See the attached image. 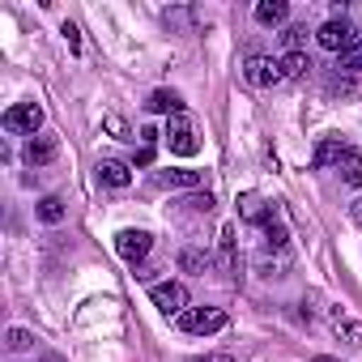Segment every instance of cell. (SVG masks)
<instances>
[{"label": "cell", "instance_id": "obj_1", "mask_svg": "<svg viewBox=\"0 0 362 362\" xmlns=\"http://www.w3.org/2000/svg\"><path fill=\"white\" fill-rule=\"evenodd\" d=\"M166 145H170V153H175V158H197V153H201L197 128H192V119H188L184 111L166 119Z\"/></svg>", "mask_w": 362, "mask_h": 362}, {"label": "cell", "instance_id": "obj_2", "mask_svg": "<svg viewBox=\"0 0 362 362\" xmlns=\"http://www.w3.org/2000/svg\"><path fill=\"white\" fill-rule=\"evenodd\" d=\"M179 328L192 332V337L222 332V328H226V311H222V307H188L184 315H179Z\"/></svg>", "mask_w": 362, "mask_h": 362}, {"label": "cell", "instance_id": "obj_3", "mask_svg": "<svg viewBox=\"0 0 362 362\" xmlns=\"http://www.w3.org/2000/svg\"><path fill=\"white\" fill-rule=\"evenodd\" d=\"M149 298H153V307L162 315H184L188 311V286L184 281H158L149 290Z\"/></svg>", "mask_w": 362, "mask_h": 362}, {"label": "cell", "instance_id": "obj_4", "mask_svg": "<svg viewBox=\"0 0 362 362\" xmlns=\"http://www.w3.org/2000/svg\"><path fill=\"white\" fill-rule=\"evenodd\" d=\"M315 43L324 47V52H349L354 43H358V35H354V26L345 22V18H332V22H324L320 30H315Z\"/></svg>", "mask_w": 362, "mask_h": 362}, {"label": "cell", "instance_id": "obj_5", "mask_svg": "<svg viewBox=\"0 0 362 362\" xmlns=\"http://www.w3.org/2000/svg\"><path fill=\"white\" fill-rule=\"evenodd\" d=\"M243 77H247L256 90H273V86H281V81H286L281 60H269V56H252V60L243 64Z\"/></svg>", "mask_w": 362, "mask_h": 362}, {"label": "cell", "instance_id": "obj_6", "mask_svg": "<svg viewBox=\"0 0 362 362\" xmlns=\"http://www.w3.org/2000/svg\"><path fill=\"white\" fill-rule=\"evenodd\" d=\"M39 124H43V107H39V103H18V107L5 111V132H26V136H35Z\"/></svg>", "mask_w": 362, "mask_h": 362}, {"label": "cell", "instance_id": "obj_7", "mask_svg": "<svg viewBox=\"0 0 362 362\" xmlns=\"http://www.w3.org/2000/svg\"><path fill=\"white\" fill-rule=\"evenodd\" d=\"M149 247H153V235H149V230H119V235H115V252H119L128 264L145 260Z\"/></svg>", "mask_w": 362, "mask_h": 362}, {"label": "cell", "instance_id": "obj_8", "mask_svg": "<svg viewBox=\"0 0 362 362\" xmlns=\"http://www.w3.org/2000/svg\"><path fill=\"white\" fill-rule=\"evenodd\" d=\"M56 153H60V141L52 132H39V136L26 141V162L30 166H47V162H56Z\"/></svg>", "mask_w": 362, "mask_h": 362}, {"label": "cell", "instance_id": "obj_9", "mask_svg": "<svg viewBox=\"0 0 362 362\" xmlns=\"http://www.w3.org/2000/svg\"><path fill=\"white\" fill-rule=\"evenodd\" d=\"M98 179H103L107 188H128V184H132V170H128L124 162H115V158H103V162H98Z\"/></svg>", "mask_w": 362, "mask_h": 362}, {"label": "cell", "instance_id": "obj_10", "mask_svg": "<svg viewBox=\"0 0 362 362\" xmlns=\"http://www.w3.org/2000/svg\"><path fill=\"white\" fill-rule=\"evenodd\" d=\"M349 149H354V145H345V141L328 136V141H320V149H315V166H320V170H328V166H341V158H345Z\"/></svg>", "mask_w": 362, "mask_h": 362}, {"label": "cell", "instance_id": "obj_11", "mask_svg": "<svg viewBox=\"0 0 362 362\" xmlns=\"http://www.w3.org/2000/svg\"><path fill=\"white\" fill-rule=\"evenodd\" d=\"M179 269L205 277V273L214 269V256H209V252H201V247H184V252H179Z\"/></svg>", "mask_w": 362, "mask_h": 362}, {"label": "cell", "instance_id": "obj_12", "mask_svg": "<svg viewBox=\"0 0 362 362\" xmlns=\"http://www.w3.org/2000/svg\"><path fill=\"white\" fill-rule=\"evenodd\" d=\"M290 18V5H286V0H260V5H256V22L260 26H281Z\"/></svg>", "mask_w": 362, "mask_h": 362}, {"label": "cell", "instance_id": "obj_13", "mask_svg": "<svg viewBox=\"0 0 362 362\" xmlns=\"http://www.w3.org/2000/svg\"><path fill=\"white\" fill-rule=\"evenodd\" d=\"M337 170H341V179H345L349 188H362V153H358V149H349Z\"/></svg>", "mask_w": 362, "mask_h": 362}, {"label": "cell", "instance_id": "obj_14", "mask_svg": "<svg viewBox=\"0 0 362 362\" xmlns=\"http://www.w3.org/2000/svg\"><path fill=\"white\" fill-rule=\"evenodd\" d=\"M239 214H243L247 222H264V218H269V205H264V197L243 192V197H239Z\"/></svg>", "mask_w": 362, "mask_h": 362}, {"label": "cell", "instance_id": "obj_15", "mask_svg": "<svg viewBox=\"0 0 362 362\" xmlns=\"http://www.w3.org/2000/svg\"><path fill=\"white\" fill-rule=\"evenodd\" d=\"M256 269H260V277H286V269H290V252H277V256H260L256 260Z\"/></svg>", "mask_w": 362, "mask_h": 362}, {"label": "cell", "instance_id": "obj_16", "mask_svg": "<svg viewBox=\"0 0 362 362\" xmlns=\"http://www.w3.org/2000/svg\"><path fill=\"white\" fill-rule=\"evenodd\" d=\"M145 107H149V111H166V115H179V111H184V103H179V94H170V90H153Z\"/></svg>", "mask_w": 362, "mask_h": 362}, {"label": "cell", "instance_id": "obj_17", "mask_svg": "<svg viewBox=\"0 0 362 362\" xmlns=\"http://www.w3.org/2000/svg\"><path fill=\"white\" fill-rule=\"evenodd\" d=\"M260 230H264V247H277V252H286V239H290V235H286V226H281L273 214L260 222Z\"/></svg>", "mask_w": 362, "mask_h": 362}, {"label": "cell", "instance_id": "obj_18", "mask_svg": "<svg viewBox=\"0 0 362 362\" xmlns=\"http://www.w3.org/2000/svg\"><path fill=\"white\" fill-rule=\"evenodd\" d=\"M307 69H311L307 52H286V56H281V73H286V81H290V77H303Z\"/></svg>", "mask_w": 362, "mask_h": 362}, {"label": "cell", "instance_id": "obj_19", "mask_svg": "<svg viewBox=\"0 0 362 362\" xmlns=\"http://www.w3.org/2000/svg\"><path fill=\"white\" fill-rule=\"evenodd\" d=\"M64 214H69V209H64V201H60V197H43V201H39V218H43L47 226L64 222Z\"/></svg>", "mask_w": 362, "mask_h": 362}, {"label": "cell", "instance_id": "obj_20", "mask_svg": "<svg viewBox=\"0 0 362 362\" xmlns=\"http://www.w3.org/2000/svg\"><path fill=\"white\" fill-rule=\"evenodd\" d=\"M337 73H362V39H358L349 52L337 56Z\"/></svg>", "mask_w": 362, "mask_h": 362}, {"label": "cell", "instance_id": "obj_21", "mask_svg": "<svg viewBox=\"0 0 362 362\" xmlns=\"http://www.w3.org/2000/svg\"><path fill=\"white\" fill-rule=\"evenodd\" d=\"M170 188H201V170H166Z\"/></svg>", "mask_w": 362, "mask_h": 362}, {"label": "cell", "instance_id": "obj_22", "mask_svg": "<svg viewBox=\"0 0 362 362\" xmlns=\"http://www.w3.org/2000/svg\"><path fill=\"white\" fill-rule=\"evenodd\" d=\"M337 337H341L345 345H362V324H358V320H345V315H341V320H337Z\"/></svg>", "mask_w": 362, "mask_h": 362}, {"label": "cell", "instance_id": "obj_23", "mask_svg": "<svg viewBox=\"0 0 362 362\" xmlns=\"http://www.w3.org/2000/svg\"><path fill=\"white\" fill-rule=\"evenodd\" d=\"M103 128H107V132H111L115 141H132V128H128V124H124L119 115H107V119H103Z\"/></svg>", "mask_w": 362, "mask_h": 362}, {"label": "cell", "instance_id": "obj_24", "mask_svg": "<svg viewBox=\"0 0 362 362\" xmlns=\"http://www.w3.org/2000/svg\"><path fill=\"white\" fill-rule=\"evenodd\" d=\"M5 345L18 354V349H30V332L26 328H9V337H5Z\"/></svg>", "mask_w": 362, "mask_h": 362}, {"label": "cell", "instance_id": "obj_25", "mask_svg": "<svg viewBox=\"0 0 362 362\" xmlns=\"http://www.w3.org/2000/svg\"><path fill=\"white\" fill-rule=\"evenodd\" d=\"M60 35L69 39V47H73V52H81V39H77V26H73V22H64V30H60Z\"/></svg>", "mask_w": 362, "mask_h": 362}, {"label": "cell", "instance_id": "obj_26", "mask_svg": "<svg viewBox=\"0 0 362 362\" xmlns=\"http://www.w3.org/2000/svg\"><path fill=\"white\" fill-rule=\"evenodd\" d=\"M303 35H307V30H298V26H290V30H286V47H290V52H298V43H303Z\"/></svg>", "mask_w": 362, "mask_h": 362}, {"label": "cell", "instance_id": "obj_27", "mask_svg": "<svg viewBox=\"0 0 362 362\" xmlns=\"http://www.w3.org/2000/svg\"><path fill=\"white\" fill-rule=\"evenodd\" d=\"M197 362H239L235 354H205V358H197Z\"/></svg>", "mask_w": 362, "mask_h": 362}, {"label": "cell", "instance_id": "obj_28", "mask_svg": "<svg viewBox=\"0 0 362 362\" xmlns=\"http://www.w3.org/2000/svg\"><path fill=\"white\" fill-rule=\"evenodd\" d=\"M349 214H354V218H358V222H362V197H358V201H354V209H349Z\"/></svg>", "mask_w": 362, "mask_h": 362}]
</instances>
